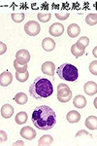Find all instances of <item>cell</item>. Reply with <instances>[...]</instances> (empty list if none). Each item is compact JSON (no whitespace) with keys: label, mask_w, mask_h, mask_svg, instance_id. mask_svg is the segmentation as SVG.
I'll return each instance as SVG.
<instances>
[{"label":"cell","mask_w":97,"mask_h":146,"mask_svg":"<svg viewBox=\"0 0 97 146\" xmlns=\"http://www.w3.org/2000/svg\"><path fill=\"white\" fill-rule=\"evenodd\" d=\"M32 123L42 131L51 129L56 124L55 112L48 105L37 106L32 113Z\"/></svg>","instance_id":"1"},{"label":"cell","mask_w":97,"mask_h":146,"mask_svg":"<svg viewBox=\"0 0 97 146\" xmlns=\"http://www.w3.org/2000/svg\"><path fill=\"white\" fill-rule=\"evenodd\" d=\"M29 94L36 100L47 98L53 94V87L49 79L38 77L29 87Z\"/></svg>","instance_id":"2"},{"label":"cell","mask_w":97,"mask_h":146,"mask_svg":"<svg viewBox=\"0 0 97 146\" xmlns=\"http://www.w3.org/2000/svg\"><path fill=\"white\" fill-rule=\"evenodd\" d=\"M57 74L60 79L69 82H74L79 77V71L77 67L70 63L61 64L57 69Z\"/></svg>","instance_id":"3"},{"label":"cell","mask_w":97,"mask_h":146,"mask_svg":"<svg viewBox=\"0 0 97 146\" xmlns=\"http://www.w3.org/2000/svg\"><path fill=\"white\" fill-rule=\"evenodd\" d=\"M72 98V92L69 87L64 83H61L57 86V100L62 103L68 102Z\"/></svg>","instance_id":"4"},{"label":"cell","mask_w":97,"mask_h":146,"mask_svg":"<svg viewBox=\"0 0 97 146\" xmlns=\"http://www.w3.org/2000/svg\"><path fill=\"white\" fill-rule=\"evenodd\" d=\"M24 31L29 36H36L41 31V27L35 21H29V22L24 25Z\"/></svg>","instance_id":"5"},{"label":"cell","mask_w":97,"mask_h":146,"mask_svg":"<svg viewBox=\"0 0 97 146\" xmlns=\"http://www.w3.org/2000/svg\"><path fill=\"white\" fill-rule=\"evenodd\" d=\"M16 60L20 64H27L30 60V54L25 49L20 50L16 54Z\"/></svg>","instance_id":"6"},{"label":"cell","mask_w":97,"mask_h":146,"mask_svg":"<svg viewBox=\"0 0 97 146\" xmlns=\"http://www.w3.org/2000/svg\"><path fill=\"white\" fill-rule=\"evenodd\" d=\"M49 32L51 36L59 37L63 34V32H64V27H63V25H61V23H54L51 25V27H49Z\"/></svg>","instance_id":"7"},{"label":"cell","mask_w":97,"mask_h":146,"mask_svg":"<svg viewBox=\"0 0 97 146\" xmlns=\"http://www.w3.org/2000/svg\"><path fill=\"white\" fill-rule=\"evenodd\" d=\"M20 135L27 140H32L36 137V131H35V129L31 128V127H28V126L23 127V128L20 129Z\"/></svg>","instance_id":"8"},{"label":"cell","mask_w":97,"mask_h":146,"mask_svg":"<svg viewBox=\"0 0 97 146\" xmlns=\"http://www.w3.org/2000/svg\"><path fill=\"white\" fill-rule=\"evenodd\" d=\"M84 52H86V47L82 46L80 42H77V43L72 45V47H71V53L76 58L82 56L84 54Z\"/></svg>","instance_id":"9"},{"label":"cell","mask_w":97,"mask_h":146,"mask_svg":"<svg viewBox=\"0 0 97 146\" xmlns=\"http://www.w3.org/2000/svg\"><path fill=\"white\" fill-rule=\"evenodd\" d=\"M41 70L44 74L49 75V76H53L54 70H55V65H54V63L51 62H46L42 64Z\"/></svg>","instance_id":"10"},{"label":"cell","mask_w":97,"mask_h":146,"mask_svg":"<svg viewBox=\"0 0 97 146\" xmlns=\"http://www.w3.org/2000/svg\"><path fill=\"white\" fill-rule=\"evenodd\" d=\"M13 81V75L9 71H3L0 74V85L2 87L9 86Z\"/></svg>","instance_id":"11"},{"label":"cell","mask_w":97,"mask_h":146,"mask_svg":"<svg viewBox=\"0 0 97 146\" xmlns=\"http://www.w3.org/2000/svg\"><path fill=\"white\" fill-rule=\"evenodd\" d=\"M84 91L86 95L88 96H94L97 94V84L93 81H88L84 84Z\"/></svg>","instance_id":"12"},{"label":"cell","mask_w":97,"mask_h":146,"mask_svg":"<svg viewBox=\"0 0 97 146\" xmlns=\"http://www.w3.org/2000/svg\"><path fill=\"white\" fill-rule=\"evenodd\" d=\"M42 47L46 52H51L55 48V42L53 39L49 38V37H46L42 41Z\"/></svg>","instance_id":"13"},{"label":"cell","mask_w":97,"mask_h":146,"mask_svg":"<svg viewBox=\"0 0 97 146\" xmlns=\"http://www.w3.org/2000/svg\"><path fill=\"white\" fill-rule=\"evenodd\" d=\"M66 119H67V121L71 124L78 123V122L81 120V114L78 111H76V110H71V111L68 112L67 115H66Z\"/></svg>","instance_id":"14"},{"label":"cell","mask_w":97,"mask_h":146,"mask_svg":"<svg viewBox=\"0 0 97 146\" xmlns=\"http://www.w3.org/2000/svg\"><path fill=\"white\" fill-rule=\"evenodd\" d=\"M73 104H74L75 107L79 108V109H82V108L86 107V98H84V96L82 95H78L74 98V100H73Z\"/></svg>","instance_id":"15"},{"label":"cell","mask_w":97,"mask_h":146,"mask_svg":"<svg viewBox=\"0 0 97 146\" xmlns=\"http://www.w3.org/2000/svg\"><path fill=\"white\" fill-rule=\"evenodd\" d=\"M81 32V28L77 23H71V25L67 28V33L71 37V38H75Z\"/></svg>","instance_id":"16"},{"label":"cell","mask_w":97,"mask_h":146,"mask_svg":"<svg viewBox=\"0 0 97 146\" xmlns=\"http://www.w3.org/2000/svg\"><path fill=\"white\" fill-rule=\"evenodd\" d=\"M14 114V108L11 104H4L1 107V116L5 119L11 118Z\"/></svg>","instance_id":"17"},{"label":"cell","mask_w":97,"mask_h":146,"mask_svg":"<svg viewBox=\"0 0 97 146\" xmlns=\"http://www.w3.org/2000/svg\"><path fill=\"white\" fill-rule=\"evenodd\" d=\"M53 142V137L49 135H43L41 138L38 141V145L39 146H48V145H51Z\"/></svg>","instance_id":"18"},{"label":"cell","mask_w":97,"mask_h":146,"mask_svg":"<svg viewBox=\"0 0 97 146\" xmlns=\"http://www.w3.org/2000/svg\"><path fill=\"white\" fill-rule=\"evenodd\" d=\"M86 127L89 129H97V117L89 116L86 120Z\"/></svg>","instance_id":"19"},{"label":"cell","mask_w":97,"mask_h":146,"mask_svg":"<svg viewBox=\"0 0 97 146\" xmlns=\"http://www.w3.org/2000/svg\"><path fill=\"white\" fill-rule=\"evenodd\" d=\"M27 119H28V116H27V113L24 112V111H20L18 112V114L16 115V123L18 124V125H23L27 122Z\"/></svg>","instance_id":"20"},{"label":"cell","mask_w":97,"mask_h":146,"mask_svg":"<svg viewBox=\"0 0 97 146\" xmlns=\"http://www.w3.org/2000/svg\"><path fill=\"white\" fill-rule=\"evenodd\" d=\"M14 100L16 101L18 104L20 105H24L25 103L27 102L28 100V98L27 96L25 95L24 93H18L15 96V98H14Z\"/></svg>","instance_id":"21"},{"label":"cell","mask_w":97,"mask_h":146,"mask_svg":"<svg viewBox=\"0 0 97 146\" xmlns=\"http://www.w3.org/2000/svg\"><path fill=\"white\" fill-rule=\"evenodd\" d=\"M86 23L88 25H95L97 23V14L96 13L88 14L86 18Z\"/></svg>","instance_id":"22"},{"label":"cell","mask_w":97,"mask_h":146,"mask_svg":"<svg viewBox=\"0 0 97 146\" xmlns=\"http://www.w3.org/2000/svg\"><path fill=\"white\" fill-rule=\"evenodd\" d=\"M16 80H18V82L23 83V82L27 81V79L29 78V73H28V71H25L23 73L16 72Z\"/></svg>","instance_id":"23"},{"label":"cell","mask_w":97,"mask_h":146,"mask_svg":"<svg viewBox=\"0 0 97 146\" xmlns=\"http://www.w3.org/2000/svg\"><path fill=\"white\" fill-rule=\"evenodd\" d=\"M11 18L15 23H20L22 22H23L25 16H24V14H23V13H13L11 15Z\"/></svg>","instance_id":"24"},{"label":"cell","mask_w":97,"mask_h":146,"mask_svg":"<svg viewBox=\"0 0 97 146\" xmlns=\"http://www.w3.org/2000/svg\"><path fill=\"white\" fill-rule=\"evenodd\" d=\"M27 66H28L27 64H20V63H18L16 60H15V62H14V67H15L16 72L23 73V72L27 71Z\"/></svg>","instance_id":"25"},{"label":"cell","mask_w":97,"mask_h":146,"mask_svg":"<svg viewBox=\"0 0 97 146\" xmlns=\"http://www.w3.org/2000/svg\"><path fill=\"white\" fill-rule=\"evenodd\" d=\"M51 13H38L37 18L41 23H48L51 20Z\"/></svg>","instance_id":"26"},{"label":"cell","mask_w":97,"mask_h":146,"mask_svg":"<svg viewBox=\"0 0 97 146\" xmlns=\"http://www.w3.org/2000/svg\"><path fill=\"white\" fill-rule=\"evenodd\" d=\"M89 72L93 75H97V60H93V62H90L89 64Z\"/></svg>","instance_id":"27"},{"label":"cell","mask_w":97,"mask_h":146,"mask_svg":"<svg viewBox=\"0 0 97 146\" xmlns=\"http://www.w3.org/2000/svg\"><path fill=\"white\" fill-rule=\"evenodd\" d=\"M78 42H80V43H81L82 46L86 47V48L89 45V39H88V37H86V36L81 37V38L79 39V41H78Z\"/></svg>","instance_id":"28"},{"label":"cell","mask_w":97,"mask_h":146,"mask_svg":"<svg viewBox=\"0 0 97 146\" xmlns=\"http://www.w3.org/2000/svg\"><path fill=\"white\" fill-rule=\"evenodd\" d=\"M69 16H70V14H69V13H64V14L56 13V14H55L56 19H58V20H60V21H64V20H66V19L69 17Z\"/></svg>","instance_id":"29"},{"label":"cell","mask_w":97,"mask_h":146,"mask_svg":"<svg viewBox=\"0 0 97 146\" xmlns=\"http://www.w3.org/2000/svg\"><path fill=\"white\" fill-rule=\"evenodd\" d=\"M0 135H1V138H0V141L1 142H4V141L7 140V133L4 131H0Z\"/></svg>","instance_id":"30"},{"label":"cell","mask_w":97,"mask_h":146,"mask_svg":"<svg viewBox=\"0 0 97 146\" xmlns=\"http://www.w3.org/2000/svg\"><path fill=\"white\" fill-rule=\"evenodd\" d=\"M0 47H1V51H0V54H1V55H3V54L6 53L7 47H6L5 44L3 43V42H0Z\"/></svg>","instance_id":"31"},{"label":"cell","mask_w":97,"mask_h":146,"mask_svg":"<svg viewBox=\"0 0 97 146\" xmlns=\"http://www.w3.org/2000/svg\"><path fill=\"white\" fill-rule=\"evenodd\" d=\"M81 135H88V133H86V131H79V133L76 135V137H79Z\"/></svg>","instance_id":"32"},{"label":"cell","mask_w":97,"mask_h":146,"mask_svg":"<svg viewBox=\"0 0 97 146\" xmlns=\"http://www.w3.org/2000/svg\"><path fill=\"white\" fill-rule=\"evenodd\" d=\"M92 55L94 56V58H97V46L94 47V49L92 50Z\"/></svg>","instance_id":"33"},{"label":"cell","mask_w":97,"mask_h":146,"mask_svg":"<svg viewBox=\"0 0 97 146\" xmlns=\"http://www.w3.org/2000/svg\"><path fill=\"white\" fill-rule=\"evenodd\" d=\"M14 145H23L22 141H16V143H14Z\"/></svg>","instance_id":"34"},{"label":"cell","mask_w":97,"mask_h":146,"mask_svg":"<svg viewBox=\"0 0 97 146\" xmlns=\"http://www.w3.org/2000/svg\"><path fill=\"white\" fill-rule=\"evenodd\" d=\"M93 103H94V107H95L96 109H97V96H96V98H95V100H94Z\"/></svg>","instance_id":"35"}]
</instances>
